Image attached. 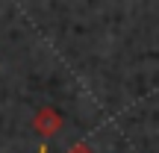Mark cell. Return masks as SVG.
<instances>
[{
    "label": "cell",
    "instance_id": "3",
    "mask_svg": "<svg viewBox=\"0 0 159 153\" xmlns=\"http://www.w3.org/2000/svg\"><path fill=\"white\" fill-rule=\"evenodd\" d=\"M39 153H47V144H41V147H39Z\"/></svg>",
    "mask_w": 159,
    "mask_h": 153
},
{
    "label": "cell",
    "instance_id": "1",
    "mask_svg": "<svg viewBox=\"0 0 159 153\" xmlns=\"http://www.w3.org/2000/svg\"><path fill=\"white\" fill-rule=\"evenodd\" d=\"M33 130L39 133L41 138H53L59 130H62V115H59L56 109H50V106L39 109L35 118H33Z\"/></svg>",
    "mask_w": 159,
    "mask_h": 153
},
{
    "label": "cell",
    "instance_id": "2",
    "mask_svg": "<svg viewBox=\"0 0 159 153\" xmlns=\"http://www.w3.org/2000/svg\"><path fill=\"white\" fill-rule=\"evenodd\" d=\"M68 153H91V147L85 142H77V144H71V147H68Z\"/></svg>",
    "mask_w": 159,
    "mask_h": 153
}]
</instances>
